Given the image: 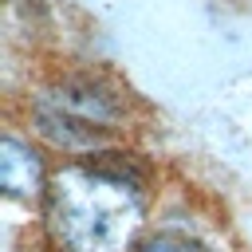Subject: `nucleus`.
Masks as SVG:
<instances>
[{"label": "nucleus", "mask_w": 252, "mask_h": 252, "mask_svg": "<svg viewBox=\"0 0 252 252\" xmlns=\"http://www.w3.org/2000/svg\"><path fill=\"white\" fill-rule=\"evenodd\" d=\"M47 232L59 252H126L146 217L142 177L122 161L83 158L47 181Z\"/></svg>", "instance_id": "nucleus-1"}, {"label": "nucleus", "mask_w": 252, "mask_h": 252, "mask_svg": "<svg viewBox=\"0 0 252 252\" xmlns=\"http://www.w3.org/2000/svg\"><path fill=\"white\" fill-rule=\"evenodd\" d=\"M0 185L8 197L16 201H35L47 193V169H43V158L20 142V138H4L0 142Z\"/></svg>", "instance_id": "nucleus-2"}, {"label": "nucleus", "mask_w": 252, "mask_h": 252, "mask_svg": "<svg viewBox=\"0 0 252 252\" xmlns=\"http://www.w3.org/2000/svg\"><path fill=\"white\" fill-rule=\"evenodd\" d=\"M138 252H213V248H205L201 240L181 236V232H158V236H150Z\"/></svg>", "instance_id": "nucleus-3"}]
</instances>
